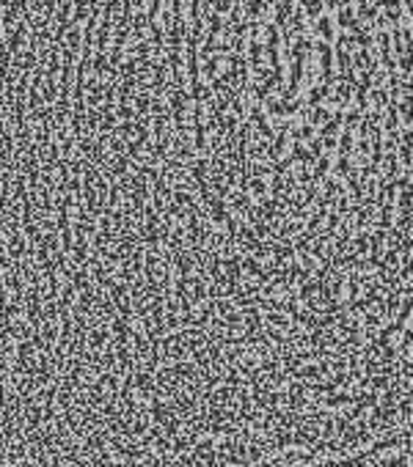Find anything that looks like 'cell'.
I'll list each match as a JSON object with an SVG mask.
<instances>
[{"instance_id":"obj_3","label":"cell","mask_w":413,"mask_h":467,"mask_svg":"<svg viewBox=\"0 0 413 467\" xmlns=\"http://www.w3.org/2000/svg\"><path fill=\"white\" fill-rule=\"evenodd\" d=\"M405 6H408V12H410V20H413V0H405Z\"/></svg>"},{"instance_id":"obj_1","label":"cell","mask_w":413,"mask_h":467,"mask_svg":"<svg viewBox=\"0 0 413 467\" xmlns=\"http://www.w3.org/2000/svg\"><path fill=\"white\" fill-rule=\"evenodd\" d=\"M402 165L410 171V165H413V127H408L405 130V135H402Z\"/></svg>"},{"instance_id":"obj_2","label":"cell","mask_w":413,"mask_h":467,"mask_svg":"<svg viewBox=\"0 0 413 467\" xmlns=\"http://www.w3.org/2000/svg\"><path fill=\"white\" fill-rule=\"evenodd\" d=\"M317 31H320V34H323V39L328 42V39L334 36V28H331V20H328V17H323V20L317 23Z\"/></svg>"}]
</instances>
